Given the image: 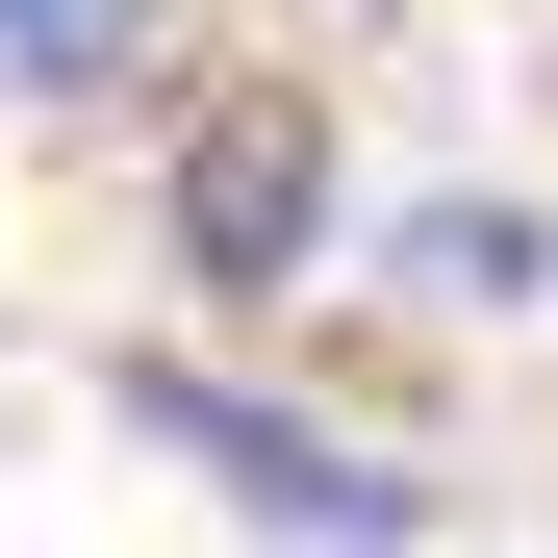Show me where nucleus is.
<instances>
[{"mask_svg": "<svg viewBox=\"0 0 558 558\" xmlns=\"http://www.w3.org/2000/svg\"><path fill=\"white\" fill-rule=\"evenodd\" d=\"M128 432H153L204 508H254L279 558H407V533H432L407 457H355V432H305V407H254V381H204V355H128Z\"/></svg>", "mask_w": 558, "mask_h": 558, "instance_id": "nucleus-1", "label": "nucleus"}, {"mask_svg": "<svg viewBox=\"0 0 558 558\" xmlns=\"http://www.w3.org/2000/svg\"><path fill=\"white\" fill-rule=\"evenodd\" d=\"M178 254H204L229 305H279V279L330 254V128H305V102H229L204 153H178Z\"/></svg>", "mask_w": 558, "mask_h": 558, "instance_id": "nucleus-2", "label": "nucleus"}, {"mask_svg": "<svg viewBox=\"0 0 558 558\" xmlns=\"http://www.w3.org/2000/svg\"><path fill=\"white\" fill-rule=\"evenodd\" d=\"M153 76V0H0V102H128Z\"/></svg>", "mask_w": 558, "mask_h": 558, "instance_id": "nucleus-3", "label": "nucleus"}, {"mask_svg": "<svg viewBox=\"0 0 558 558\" xmlns=\"http://www.w3.org/2000/svg\"><path fill=\"white\" fill-rule=\"evenodd\" d=\"M407 279H457V305H533V229H508V204H432V229H407Z\"/></svg>", "mask_w": 558, "mask_h": 558, "instance_id": "nucleus-4", "label": "nucleus"}]
</instances>
